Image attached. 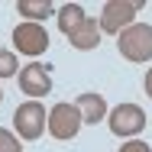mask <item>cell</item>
<instances>
[{
    "mask_svg": "<svg viewBox=\"0 0 152 152\" xmlns=\"http://www.w3.org/2000/svg\"><path fill=\"white\" fill-rule=\"evenodd\" d=\"M117 49L126 61H149L152 58V26L149 23H133L129 29L117 36Z\"/></svg>",
    "mask_w": 152,
    "mask_h": 152,
    "instance_id": "6da1fadb",
    "label": "cell"
},
{
    "mask_svg": "<svg viewBox=\"0 0 152 152\" xmlns=\"http://www.w3.org/2000/svg\"><path fill=\"white\" fill-rule=\"evenodd\" d=\"M13 129L20 133V139H39L45 129H49V113H45V107L39 104V100H26V104H20L16 107V113H13Z\"/></svg>",
    "mask_w": 152,
    "mask_h": 152,
    "instance_id": "7a4b0ae2",
    "label": "cell"
},
{
    "mask_svg": "<svg viewBox=\"0 0 152 152\" xmlns=\"http://www.w3.org/2000/svg\"><path fill=\"white\" fill-rule=\"evenodd\" d=\"M142 7V0H107L100 10V32H113L120 36L136 23V10Z\"/></svg>",
    "mask_w": 152,
    "mask_h": 152,
    "instance_id": "3957f363",
    "label": "cell"
},
{
    "mask_svg": "<svg viewBox=\"0 0 152 152\" xmlns=\"http://www.w3.org/2000/svg\"><path fill=\"white\" fill-rule=\"evenodd\" d=\"M110 133L113 136H139L142 129H146V110L139 107V104H120V107H113L110 110Z\"/></svg>",
    "mask_w": 152,
    "mask_h": 152,
    "instance_id": "277c9868",
    "label": "cell"
},
{
    "mask_svg": "<svg viewBox=\"0 0 152 152\" xmlns=\"http://www.w3.org/2000/svg\"><path fill=\"white\" fill-rule=\"evenodd\" d=\"M81 126H84L81 110H78L75 104H68V100H61V104H55V107L49 110V133H52L55 139H75Z\"/></svg>",
    "mask_w": 152,
    "mask_h": 152,
    "instance_id": "5b68a950",
    "label": "cell"
},
{
    "mask_svg": "<svg viewBox=\"0 0 152 152\" xmlns=\"http://www.w3.org/2000/svg\"><path fill=\"white\" fill-rule=\"evenodd\" d=\"M13 45H16V52L36 58V55H42L49 49V32H45L42 23H20L13 29Z\"/></svg>",
    "mask_w": 152,
    "mask_h": 152,
    "instance_id": "8992f818",
    "label": "cell"
},
{
    "mask_svg": "<svg viewBox=\"0 0 152 152\" xmlns=\"http://www.w3.org/2000/svg\"><path fill=\"white\" fill-rule=\"evenodd\" d=\"M52 68L49 65H39V61H29L23 71H20V91L26 94L29 100H39V97H49L52 91Z\"/></svg>",
    "mask_w": 152,
    "mask_h": 152,
    "instance_id": "52a82bcc",
    "label": "cell"
},
{
    "mask_svg": "<svg viewBox=\"0 0 152 152\" xmlns=\"http://www.w3.org/2000/svg\"><path fill=\"white\" fill-rule=\"evenodd\" d=\"M75 107L81 110V117H84V123H91V126H97V123H104L107 117H110V107H107V97L104 94H81L78 100H75Z\"/></svg>",
    "mask_w": 152,
    "mask_h": 152,
    "instance_id": "ba28073f",
    "label": "cell"
},
{
    "mask_svg": "<svg viewBox=\"0 0 152 152\" xmlns=\"http://www.w3.org/2000/svg\"><path fill=\"white\" fill-rule=\"evenodd\" d=\"M68 42H71V45L78 49V52H88V49H97V45H100V23L88 16V20H84V23L78 26V29H75L71 36H68Z\"/></svg>",
    "mask_w": 152,
    "mask_h": 152,
    "instance_id": "9c48e42d",
    "label": "cell"
},
{
    "mask_svg": "<svg viewBox=\"0 0 152 152\" xmlns=\"http://www.w3.org/2000/svg\"><path fill=\"white\" fill-rule=\"evenodd\" d=\"M16 13L26 23H39V20H49L55 13V7H52V0H16Z\"/></svg>",
    "mask_w": 152,
    "mask_h": 152,
    "instance_id": "30bf717a",
    "label": "cell"
},
{
    "mask_svg": "<svg viewBox=\"0 0 152 152\" xmlns=\"http://www.w3.org/2000/svg\"><path fill=\"white\" fill-rule=\"evenodd\" d=\"M84 20H88V16H84V7H81V3H65V7H58V29L65 32V36H71Z\"/></svg>",
    "mask_w": 152,
    "mask_h": 152,
    "instance_id": "8fae6325",
    "label": "cell"
},
{
    "mask_svg": "<svg viewBox=\"0 0 152 152\" xmlns=\"http://www.w3.org/2000/svg\"><path fill=\"white\" fill-rule=\"evenodd\" d=\"M23 68H20V61H16V52L13 49H0V78H13V75H20Z\"/></svg>",
    "mask_w": 152,
    "mask_h": 152,
    "instance_id": "7c38bea8",
    "label": "cell"
},
{
    "mask_svg": "<svg viewBox=\"0 0 152 152\" xmlns=\"http://www.w3.org/2000/svg\"><path fill=\"white\" fill-rule=\"evenodd\" d=\"M0 152H23L20 139H16L10 129H3V126H0Z\"/></svg>",
    "mask_w": 152,
    "mask_h": 152,
    "instance_id": "4fadbf2b",
    "label": "cell"
},
{
    "mask_svg": "<svg viewBox=\"0 0 152 152\" xmlns=\"http://www.w3.org/2000/svg\"><path fill=\"white\" fill-rule=\"evenodd\" d=\"M117 152H152V146H149V142H142V139H126Z\"/></svg>",
    "mask_w": 152,
    "mask_h": 152,
    "instance_id": "5bb4252c",
    "label": "cell"
},
{
    "mask_svg": "<svg viewBox=\"0 0 152 152\" xmlns=\"http://www.w3.org/2000/svg\"><path fill=\"white\" fill-rule=\"evenodd\" d=\"M142 84H146V94H149V97H152V68H149V71H146V81H142Z\"/></svg>",
    "mask_w": 152,
    "mask_h": 152,
    "instance_id": "9a60e30c",
    "label": "cell"
},
{
    "mask_svg": "<svg viewBox=\"0 0 152 152\" xmlns=\"http://www.w3.org/2000/svg\"><path fill=\"white\" fill-rule=\"evenodd\" d=\"M0 100H3V91H0Z\"/></svg>",
    "mask_w": 152,
    "mask_h": 152,
    "instance_id": "2e32d148",
    "label": "cell"
}]
</instances>
